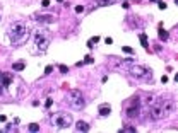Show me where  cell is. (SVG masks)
I'll list each match as a JSON object with an SVG mask.
<instances>
[{
  "label": "cell",
  "instance_id": "cell-1",
  "mask_svg": "<svg viewBox=\"0 0 178 133\" xmlns=\"http://www.w3.org/2000/svg\"><path fill=\"white\" fill-rule=\"evenodd\" d=\"M29 34L31 32H29L28 24L22 22V20H16L14 24H10L9 32H7V36L12 41V44H24L29 39Z\"/></svg>",
  "mask_w": 178,
  "mask_h": 133
},
{
  "label": "cell",
  "instance_id": "cell-2",
  "mask_svg": "<svg viewBox=\"0 0 178 133\" xmlns=\"http://www.w3.org/2000/svg\"><path fill=\"white\" fill-rule=\"evenodd\" d=\"M67 102L72 109H75V111H80V109H84V106H86V97L84 94L80 92V90H70L69 96H67Z\"/></svg>",
  "mask_w": 178,
  "mask_h": 133
},
{
  "label": "cell",
  "instance_id": "cell-3",
  "mask_svg": "<svg viewBox=\"0 0 178 133\" xmlns=\"http://www.w3.org/2000/svg\"><path fill=\"white\" fill-rule=\"evenodd\" d=\"M50 41H51V36H50L48 31L40 29V31H36V32H34V43H36V48H38V51H40V53H45V51L48 50Z\"/></svg>",
  "mask_w": 178,
  "mask_h": 133
},
{
  "label": "cell",
  "instance_id": "cell-4",
  "mask_svg": "<svg viewBox=\"0 0 178 133\" xmlns=\"http://www.w3.org/2000/svg\"><path fill=\"white\" fill-rule=\"evenodd\" d=\"M140 111H142V97H140V96H135V97L129 102L127 109H125V116L130 118V120H135V118L140 116Z\"/></svg>",
  "mask_w": 178,
  "mask_h": 133
},
{
  "label": "cell",
  "instance_id": "cell-5",
  "mask_svg": "<svg viewBox=\"0 0 178 133\" xmlns=\"http://www.w3.org/2000/svg\"><path fill=\"white\" fill-rule=\"evenodd\" d=\"M127 72H129L132 77H135V78H144V80H151V77H152V72L149 70L147 66H142V65H130L127 68Z\"/></svg>",
  "mask_w": 178,
  "mask_h": 133
},
{
  "label": "cell",
  "instance_id": "cell-6",
  "mask_svg": "<svg viewBox=\"0 0 178 133\" xmlns=\"http://www.w3.org/2000/svg\"><path fill=\"white\" fill-rule=\"evenodd\" d=\"M51 123L55 124L57 128H69L72 124V116L67 113H57V114H53Z\"/></svg>",
  "mask_w": 178,
  "mask_h": 133
},
{
  "label": "cell",
  "instance_id": "cell-7",
  "mask_svg": "<svg viewBox=\"0 0 178 133\" xmlns=\"http://www.w3.org/2000/svg\"><path fill=\"white\" fill-rule=\"evenodd\" d=\"M31 19L36 20V22H41V24H50V22H55L57 17L55 16H51V14H34V16H31Z\"/></svg>",
  "mask_w": 178,
  "mask_h": 133
},
{
  "label": "cell",
  "instance_id": "cell-8",
  "mask_svg": "<svg viewBox=\"0 0 178 133\" xmlns=\"http://www.w3.org/2000/svg\"><path fill=\"white\" fill-rule=\"evenodd\" d=\"M10 82H12V75H10V74H5V72H2V74H0V84H2L4 87H9Z\"/></svg>",
  "mask_w": 178,
  "mask_h": 133
},
{
  "label": "cell",
  "instance_id": "cell-9",
  "mask_svg": "<svg viewBox=\"0 0 178 133\" xmlns=\"http://www.w3.org/2000/svg\"><path fill=\"white\" fill-rule=\"evenodd\" d=\"M75 130H77V132H89L91 126H89L86 121H77V123H75Z\"/></svg>",
  "mask_w": 178,
  "mask_h": 133
},
{
  "label": "cell",
  "instance_id": "cell-10",
  "mask_svg": "<svg viewBox=\"0 0 178 133\" xmlns=\"http://www.w3.org/2000/svg\"><path fill=\"white\" fill-rule=\"evenodd\" d=\"M110 113H111V108H110V104L99 106V116H108Z\"/></svg>",
  "mask_w": 178,
  "mask_h": 133
},
{
  "label": "cell",
  "instance_id": "cell-11",
  "mask_svg": "<svg viewBox=\"0 0 178 133\" xmlns=\"http://www.w3.org/2000/svg\"><path fill=\"white\" fill-rule=\"evenodd\" d=\"M117 0H96V7H108L111 4H115Z\"/></svg>",
  "mask_w": 178,
  "mask_h": 133
},
{
  "label": "cell",
  "instance_id": "cell-12",
  "mask_svg": "<svg viewBox=\"0 0 178 133\" xmlns=\"http://www.w3.org/2000/svg\"><path fill=\"white\" fill-rule=\"evenodd\" d=\"M26 68V63L24 62H16L14 65H12V70H16V72H21V70H24Z\"/></svg>",
  "mask_w": 178,
  "mask_h": 133
},
{
  "label": "cell",
  "instance_id": "cell-13",
  "mask_svg": "<svg viewBox=\"0 0 178 133\" xmlns=\"http://www.w3.org/2000/svg\"><path fill=\"white\" fill-rule=\"evenodd\" d=\"M139 39H140V44L144 48H149V43H147V36L146 34H139Z\"/></svg>",
  "mask_w": 178,
  "mask_h": 133
},
{
  "label": "cell",
  "instance_id": "cell-14",
  "mask_svg": "<svg viewBox=\"0 0 178 133\" xmlns=\"http://www.w3.org/2000/svg\"><path fill=\"white\" fill-rule=\"evenodd\" d=\"M158 32H159V38L163 39V41H166V39H168V36H169V34H168V31H164V29H159Z\"/></svg>",
  "mask_w": 178,
  "mask_h": 133
},
{
  "label": "cell",
  "instance_id": "cell-15",
  "mask_svg": "<svg viewBox=\"0 0 178 133\" xmlns=\"http://www.w3.org/2000/svg\"><path fill=\"white\" fill-rule=\"evenodd\" d=\"M98 41H99V36H94V38H91V39L87 41V48H93V46H94V43H98Z\"/></svg>",
  "mask_w": 178,
  "mask_h": 133
},
{
  "label": "cell",
  "instance_id": "cell-16",
  "mask_svg": "<svg viewBox=\"0 0 178 133\" xmlns=\"http://www.w3.org/2000/svg\"><path fill=\"white\" fill-rule=\"evenodd\" d=\"M4 132H17V126H16V123H14V124H7Z\"/></svg>",
  "mask_w": 178,
  "mask_h": 133
},
{
  "label": "cell",
  "instance_id": "cell-17",
  "mask_svg": "<svg viewBox=\"0 0 178 133\" xmlns=\"http://www.w3.org/2000/svg\"><path fill=\"white\" fill-rule=\"evenodd\" d=\"M122 51L127 53V55H134V50H132L130 46H123V48H122Z\"/></svg>",
  "mask_w": 178,
  "mask_h": 133
},
{
  "label": "cell",
  "instance_id": "cell-18",
  "mask_svg": "<svg viewBox=\"0 0 178 133\" xmlns=\"http://www.w3.org/2000/svg\"><path fill=\"white\" fill-rule=\"evenodd\" d=\"M120 132H122V133H127V132H132V133H134V132H135V128H134V126H125V128H122V130H120Z\"/></svg>",
  "mask_w": 178,
  "mask_h": 133
},
{
  "label": "cell",
  "instance_id": "cell-19",
  "mask_svg": "<svg viewBox=\"0 0 178 133\" xmlns=\"http://www.w3.org/2000/svg\"><path fill=\"white\" fill-rule=\"evenodd\" d=\"M28 130H29V132H38V130H40V126H38L36 123H33V124H29V128H28Z\"/></svg>",
  "mask_w": 178,
  "mask_h": 133
},
{
  "label": "cell",
  "instance_id": "cell-20",
  "mask_svg": "<svg viewBox=\"0 0 178 133\" xmlns=\"http://www.w3.org/2000/svg\"><path fill=\"white\" fill-rule=\"evenodd\" d=\"M58 70L62 72V74H67V72H69V66H65V65H58Z\"/></svg>",
  "mask_w": 178,
  "mask_h": 133
},
{
  "label": "cell",
  "instance_id": "cell-21",
  "mask_svg": "<svg viewBox=\"0 0 178 133\" xmlns=\"http://www.w3.org/2000/svg\"><path fill=\"white\" fill-rule=\"evenodd\" d=\"M51 104H53V101H51V99H46V101H45V108H46V109H48V108H51Z\"/></svg>",
  "mask_w": 178,
  "mask_h": 133
},
{
  "label": "cell",
  "instance_id": "cell-22",
  "mask_svg": "<svg viewBox=\"0 0 178 133\" xmlns=\"http://www.w3.org/2000/svg\"><path fill=\"white\" fill-rule=\"evenodd\" d=\"M51 70H53V66H51V65L45 66V74H46V75H48V74H51Z\"/></svg>",
  "mask_w": 178,
  "mask_h": 133
},
{
  "label": "cell",
  "instance_id": "cell-23",
  "mask_svg": "<svg viewBox=\"0 0 178 133\" xmlns=\"http://www.w3.org/2000/svg\"><path fill=\"white\" fill-rule=\"evenodd\" d=\"M82 62H84V63H93L94 60H93V58H91V56H86V58H84V60H82Z\"/></svg>",
  "mask_w": 178,
  "mask_h": 133
},
{
  "label": "cell",
  "instance_id": "cell-24",
  "mask_svg": "<svg viewBox=\"0 0 178 133\" xmlns=\"http://www.w3.org/2000/svg\"><path fill=\"white\" fill-rule=\"evenodd\" d=\"M75 12H77V14L84 12V7H82V5H77V7H75Z\"/></svg>",
  "mask_w": 178,
  "mask_h": 133
},
{
  "label": "cell",
  "instance_id": "cell-25",
  "mask_svg": "<svg viewBox=\"0 0 178 133\" xmlns=\"http://www.w3.org/2000/svg\"><path fill=\"white\" fill-rule=\"evenodd\" d=\"M7 121V116L5 114H0V123H5Z\"/></svg>",
  "mask_w": 178,
  "mask_h": 133
},
{
  "label": "cell",
  "instance_id": "cell-26",
  "mask_svg": "<svg viewBox=\"0 0 178 133\" xmlns=\"http://www.w3.org/2000/svg\"><path fill=\"white\" fill-rule=\"evenodd\" d=\"M159 9L164 10V9H166V4H164V2H159Z\"/></svg>",
  "mask_w": 178,
  "mask_h": 133
},
{
  "label": "cell",
  "instance_id": "cell-27",
  "mask_svg": "<svg viewBox=\"0 0 178 133\" xmlns=\"http://www.w3.org/2000/svg\"><path fill=\"white\" fill-rule=\"evenodd\" d=\"M48 4H50V0H41V5L43 7H48Z\"/></svg>",
  "mask_w": 178,
  "mask_h": 133
},
{
  "label": "cell",
  "instance_id": "cell-28",
  "mask_svg": "<svg viewBox=\"0 0 178 133\" xmlns=\"http://www.w3.org/2000/svg\"><path fill=\"white\" fill-rule=\"evenodd\" d=\"M105 43H106V44H111V43H113V39H111V38H106V39H105Z\"/></svg>",
  "mask_w": 178,
  "mask_h": 133
},
{
  "label": "cell",
  "instance_id": "cell-29",
  "mask_svg": "<svg viewBox=\"0 0 178 133\" xmlns=\"http://www.w3.org/2000/svg\"><path fill=\"white\" fill-rule=\"evenodd\" d=\"M161 82H164V84H166V82H168V77L163 75V77H161Z\"/></svg>",
  "mask_w": 178,
  "mask_h": 133
},
{
  "label": "cell",
  "instance_id": "cell-30",
  "mask_svg": "<svg viewBox=\"0 0 178 133\" xmlns=\"http://www.w3.org/2000/svg\"><path fill=\"white\" fill-rule=\"evenodd\" d=\"M2 87H4V86H2V84H0V96L4 94V89H2Z\"/></svg>",
  "mask_w": 178,
  "mask_h": 133
},
{
  "label": "cell",
  "instance_id": "cell-31",
  "mask_svg": "<svg viewBox=\"0 0 178 133\" xmlns=\"http://www.w3.org/2000/svg\"><path fill=\"white\" fill-rule=\"evenodd\" d=\"M175 82H178V74H176V75H175Z\"/></svg>",
  "mask_w": 178,
  "mask_h": 133
},
{
  "label": "cell",
  "instance_id": "cell-32",
  "mask_svg": "<svg viewBox=\"0 0 178 133\" xmlns=\"http://www.w3.org/2000/svg\"><path fill=\"white\" fill-rule=\"evenodd\" d=\"M57 2H60V4H62V2H63V0H57Z\"/></svg>",
  "mask_w": 178,
  "mask_h": 133
},
{
  "label": "cell",
  "instance_id": "cell-33",
  "mask_svg": "<svg viewBox=\"0 0 178 133\" xmlns=\"http://www.w3.org/2000/svg\"><path fill=\"white\" fill-rule=\"evenodd\" d=\"M175 4H176V5H178V0H175Z\"/></svg>",
  "mask_w": 178,
  "mask_h": 133
}]
</instances>
